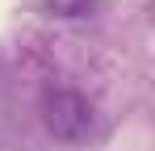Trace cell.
I'll use <instances>...</instances> for the list:
<instances>
[{"label":"cell","mask_w":155,"mask_h":151,"mask_svg":"<svg viewBox=\"0 0 155 151\" xmlns=\"http://www.w3.org/2000/svg\"><path fill=\"white\" fill-rule=\"evenodd\" d=\"M38 113H42L46 134L59 139V143L80 147V143H92L97 139V109L71 84H46L42 101H38Z\"/></svg>","instance_id":"cell-1"},{"label":"cell","mask_w":155,"mask_h":151,"mask_svg":"<svg viewBox=\"0 0 155 151\" xmlns=\"http://www.w3.org/2000/svg\"><path fill=\"white\" fill-rule=\"evenodd\" d=\"M109 8V0H38L34 13L42 17H63V21H84V17H97Z\"/></svg>","instance_id":"cell-2"}]
</instances>
